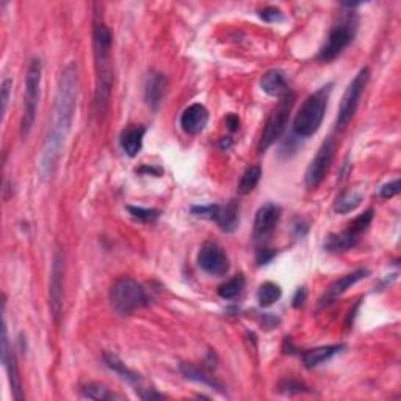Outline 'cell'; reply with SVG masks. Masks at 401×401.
Here are the masks:
<instances>
[{
	"label": "cell",
	"mask_w": 401,
	"mask_h": 401,
	"mask_svg": "<svg viewBox=\"0 0 401 401\" xmlns=\"http://www.w3.org/2000/svg\"><path fill=\"white\" fill-rule=\"evenodd\" d=\"M246 285V279L243 275H235L232 279H229L225 284L218 287V295L223 299H235L241 295L243 289Z\"/></svg>",
	"instance_id": "cell-24"
},
{
	"label": "cell",
	"mask_w": 401,
	"mask_h": 401,
	"mask_svg": "<svg viewBox=\"0 0 401 401\" xmlns=\"http://www.w3.org/2000/svg\"><path fill=\"white\" fill-rule=\"evenodd\" d=\"M282 295V290L275 282H263L261 285L259 292H257V299H259V304L262 307H270L273 306L276 301H279Z\"/></svg>",
	"instance_id": "cell-26"
},
{
	"label": "cell",
	"mask_w": 401,
	"mask_h": 401,
	"mask_svg": "<svg viewBox=\"0 0 401 401\" xmlns=\"http://www.w3.org/2000/svg\"><path fill=\"white\" fill-rule=\"evenodd\" d=\"M110 303L119 315H131L148 304V295L140 282L128 276H123L112 285Z\"/></svg>",
	"instance_id": "cell-5"
},
{
	"label": "cell",
	"mask_w": 401,
	"mask_h": 401,
	"mask_svg": "<svg viewBox=\"0 0 401 401\" xmlns=\"http://www.w3.org/2000/svg\"><path fill=\"white\" fill-rule=\"evenodd\" d=\"M343 349V345H328V347H318L306 351L303 354V362L306 365V369H315L318 365L325 364L326 361L333 359L335 354H339Z\"/></svg>",
	"instance_id": "cell-21"
},
{
	"label": "cell",
	"mask_w": 401,
	"mask_h": 401,
	"mask_svg": "<svg viewBox=\"0 0 401 401\" xmlns=\"http://www.w3.org/2000/svg\"><path fill=\"white\" fill-rule=\"evenodd\" d=\"M11 88H13V80L10 77H5L4 82H2V90H0V92H2V97H0V99H2V121H5L6 110H8Z\"/></svg>",
	"instance_id": "cell-31"
},
{
	"label": "cell",
	"mask_w": 401,
	"mask_h": 401,
	"mask_svg": "<svg viewBox=\"0 0 401 401\" xmlns=\"http://www.w3.org/2000/svg\"><path fill=\"white\" fill-rule=\"evenodd\" d=\"M369 80H370V69L362 68L348 85V88L342 96L337 119H335V126H337V128H345L351 123V119L354 118L357 107H359L361 102V97L364 95L365 88H367Z\"/></svg>",
	"instance_id": "cell-8"
},
{
	"label": "cell",
	"mask_w": 401,
	"mask_h": 401,
	"mask_svg": "<svg viewBox=\"0 0 401 401\" xmlns=\"http://www.w3.org/2000/svg\"><path fill=\"white\" fill-rule=\"evenodd\" d=\"M226 124L229 127V131L235 132V131H239V127H240V119L235 116V114H229V116L226 118Z\"/></svg>",
	"instance_id": "cell-35"
},
{
	"label": "cell",
	"mask_w": 401,
	"mask_h": 401,
	"mask_svg": "<svg viewBox=\"0 0 401 401\" xmlns=\"http://www.w3.org/2000/svg\"><path fill=\"white\" fill-rule=\"evenodd\" d=\"M181 371H182V375L185 378L190 379V381H196V383H200L204 385H209V388H213L217 390L223 389V384L218 383L217 379L210 376V373H207L205 370L196 367L195 364H187V362L181 364Z\"/></svg>",
	"instance_id": "cell-22"
},
{
	"label": "cell",
	"mask_w": 401,
	"mask_h": 401,
	"mask_svg": "<svg viewBox=\"0 0 401 401\" xmlns=\"http://www.w3.org/2000/svg\"><path fill=\"white\" fill-rule=\"evenodd\" d=\"M281 389L284 392H293V390L303 392V389H306V388L301 383L295 381V379H285V381L281 383Z\"/></svg>",
	"instance_id": "cell-34"
},
{
	"label": "cell",
	"mask_w": 401,
	"mask_h": 401,
	"mask_svg": "<svg viewBox=\"0 0 401 401\" xmlns=\"http://www.w3.org/2000/svg\"><path fill=\"white\" fill-rule=\"evenodd\" d=\"M167 87H168L167 76L157 73V71L149 73L145 82V100L150 109L152 110L159 109L164 97V92H167Z\"/></svg>",
	"instance_id": "cell-15"
},
{
	"label": "cell",
	"mask_w": 401,
	"mask_h": 401,
	"mask_svg": "<svg viewBox=\"0 0 401 401\" xmlns=\"http://www.w3.org/2000/svg\"><path fill=\"white\" fill-rule=\"evenodd\" d=\"M127 210L133 218L143 221V223H152V221H155L160 217V210H157V209H145V207L128 205Z\"/></svg>",
	"instance_id": "cell-30"
},
{
	"label": "cell",
	"mask_w": 401,
	"mask_h": 401,
	"mask_svg": "<svg viewBox=\"0 0 401 401\" xmlns=\"http://www.w3.org/2000/svg\"><path fill=\"white\" fill-rule=\"evenodd\" d=\"M78 97V68L76 63H69L63 69L56 88L52 121L49 124L44 145L41 149L38 171L42 181H49L60 160L64 143L73 128Z\"/></svg>",
	"instance_id": "cell-1"
},
{
	"label": "cell",
	"mask_w": 401,
	"mask_h": 401,
	"mask_svg": "<svg viewBox=\"0 0 401 401\" xmlns=\"http://www.w3.org/2000/svg\"><path fill=\"white\" fill-rule=\"evenodd\" d=\"M42 80V61L40 56H33L27 64L25 71V91H24V112L20 119V137L27 138L37 119Z\"/></svg>",
	"instance_id": "cell-4"
},
{
	"label": "cell",
	"mask_w": 401,
	"mask_h": 401,
	"mask_svg": "<svg viewBox=\"0 0 401 401\" xmlns=\"http://www.w3.org/2000/svg\"><path fill=\"white\" fill-rule=\"evenodd\" d=\"M220 210H221V205H218V204L193 205V207H191V215H195V217L203 218V220L217 221L218 215H220Z\"/></svg>",
	"instance_id": "cell-29"
},
{
	"label": "cell",
	"mask_w": 401,
	"mask_h": 401,
	"mask_svg": "<svg viewBox=\"0 0 401 401\" xmlns=\"http://www.w3.org/2000/svg\"><path fill=\"white\" fill-rule=\"evenodd\" d=\"M113 37L110 28L104 20H95L92 25V54H95L96 71V90H95V109L97 114H105L110 104L113 88V56H112Z\"/></svg>",
	"instance_id": "cell-2"
},
{
	"label": "cell",
	"mask_w": 401,
	"mask_h": 401,
	"mask_svg": "<svg viewBox=\"0 0 401 401\" xmlns=\"http://www.w3.org/2000/svg\"><path fill=\"white\" fill-rule=\"evenodd\" d=\"M82 393L83 397H87L90 400H116L119 398L118 395H114V393L107 388V385L100 384V383H88L85 384L82 388Z\"/></svg>",
	"instance_id": "cell-28"
},
{
	"label": "cell",
	"mask_w": 401,
	"mask_h": 401,
	"mask_svg": "<svg viewBox=\"0 0 401 401\" xmlns=\"http://www.w3.org/2000/svg\"><path fill=\"white\" fill-rule=\"evenodd\" d=\"M105 365L110 370H113L114 373L119 375L121 378L127 381L128 384H140L141 383V376L138 373H135L133 370H131L128 367H126V364L119 359L118 356L114 354H105Z\"/></svg>",
	"instance_id": "cell-23"
},
{
	"label": "cell",
	"mask_w": 401,
	"mask_h": 401,
	"mask_svg": "<svg viewBox=\"0 0 401 401\" xmlns=\"http://www.w3.org/2000/svg\"><path fill=\"white\" fill-rule=\"evenodd\" d=\"M146 135V127L138 124L127 126L119 137V145L128 157H137L143 149V140Z\"/></svg>",
	"instance_id": "cell-17"
},
{
	"label": "cell",
	"mask_w": 401,
	"mask_h": 401,
	"mask_svg": "<svg viewBox=\"0 0 401 401\" xmlns=\"http://www.w3.org/2000/svg\"><path fill=\"white\" fill-rule=\"evenodd\" d=\"M359 237H361L359 234H356L354 231H351L349 227H347L345 231L340 234H329L325 241V249L333 254L345 253V251L357 245Z\"/></svg>",
	"instance_id": "cell-19"
},
{
	"label": "cell",
	"mask_w": 401,
	"mask_h": 401,
	"mask_svg": "<svg viewBox=\"0 0 401 401\" xmlns=\"http://www.w3.org/2000/svg\"><path fill=\"white\" fill-rule=\"evenodd\" d=\"M367 276H369L367 268H357V270L353 271V273L342 276L340 279H337V281L333 282L331 287L326 290L325 297L321 298V304L331 303V301H334L335 298H339L340 295H343V293H345L349 287H353L354 284L362 281V279H365Z\"/></svg>",
	"instance_id": "cell-16"
},
{
	"label": "cell",
	"mask_w": 401,
	"mask_h": 401,
	"mask_svg": "<svg viewBox=\"0 0 401 401\" xmlns=\"http://www.w3.org/2000/svg\"><path fill=\"white\" fill-rule=\"evenodd\" d=\"M331 90L333 83L325 85V87L312 92L311 96H307L303 105L299 107L297 116L293 119V132L299 138H309L320 131L325 119Z\"/></svg>",
	"instance_id": "cell-3"
},
{
	"label": "cell",
	"mask_w": 401,
	"mask_h": 401,
	"mask_svg": "<svg viewBox=\"0 0 401 401\" xmlns=\"http://www.w3.org/2000/svg\"><path fill=\"white\" fill-rule=\"evenodd\" d=\"M259 14L265 23H279V20L284 19L282 11L276 8V6H267V8H263Z\"/></svg>",
	"instance_id": "cell-32"
},
{
	"label": "cell",
	"mask_w": 401,
	"mask_h": 401,
	"mask_svg": "<svg viewBox=\"0 0 401 401\" xmlns=\"http://www.w3.org/2000/svg\"><path fill=\"white\" fill-rule=\"evenodd\" d=\"M293 104H295V95H293L292 91L289 95H285L284 97L279 99L277 105L275 107V110L271 112L267 124H265L262 138L259 143L261 152L267 150L273 143H276L282 137V133L289 126Z\"/></svg>",
	"instance_id": "cell-7"
},
{
	"label": "cell",
	"mask_w": 401,
	"mask_h": 401,
	"mask_svg": "<svg viewBox=\"0 0 401 401\" xmlns=\"http://www.w3.org/2000/svg\"><path fill=\"white\" fill-rule=\"evenodd\" d=\"M64 256L61 251H56L52 261V270H50V284H49V298L50 309L56 323L63 315L64 303Z\"/></svg>",
	"instance_id": "cell-11"
},
{
	"label": "cell",
	"mask_w": 401,
	"mask_h": 401,
	"mask_svg": "<svg viewBox=\"0 0 401 401\" xmlns=\"http://www.w3.org/2000/svg\"><path fill=\"white\" fill-rule=\"evenodd\" d=\"M335 155V141L333 138H328L323 141V145L320 146L317 154L309 163V167L306 169L304 182L306 187L309 190H315L318 185L325 181L329 168H331L333 160Z\"/></svg>",
	"instance_id": "cell-9"
},
{
	"label": "cell",
	"mask_w": 401,
	"mask_h": 401,
	"mask_svg": "<svg viewBox=\"0 0 401 401\" xmlns=\"http://www.w3.org/2000/svg\"><path fill=\"white\" fill-rule=\"evenodd\" d=\"M209 124V110L203 104H191L181 114V127L185 133L198 135Z\"/></svg>",
	"instance_id": "cell-14"
},
{
	"label": "cell",
	"mask_w": 401,
	"mask_h": 401,
	"mask_svg": "<svg viewBox=\"0 0 401 401\" xmlns=\"http://www.w3.org/2000/svg\"><path fill=\"white\" fill-rule=\"evenodd\" d=\"M362 199H364L362 193H359V191H348V193H345V195H342L337 199V203H335L334 209H335V212L342 213V215L349 213V212L356 210L357 207L361 205Z\"/></svg>",
	"instance_id": "cell-27"
},
{
	"label": "cell",
	"mask_w": 401,
	"mask_h": 401,
	"mask_svg": "<svg viewBox=\"0 0 401 401\" xmlns=\"http://www.w3.org/2000/svg\"><path fill=\"white\" fill-rule=\"evenodd\" d=\"M398 193H400V179H395V181L383 185L381 198L383 199H390L393 196H397Z\"/></svg>",
	"instance_id": "cell-33"
},
{
	"label": "cell",
	"mask_w": 401,
	"mask_h": 401,
	"mask_svg": "<svg viewBox=\"0 0 401 401\" xmlns=\"http://www.w3.org/2000/svg\"><path fill=\"white\" fill-rule=\"evenodd\" d=\"M304 299H306V290L304 289H298L295 297H293V306L295 307H301L304 304Z\"/></svg>",
	"instance_id": "cell-36"
},
{
	"label": "cell",
	"mask_w": 401,
	"mask_h": 401,
	"mask_svg": "<svg viewBox=\"0 0 401 401\" xmlns=\"http://www.w3.org/2000/svg\"><path fill=\"white\" fill-rule=\"evenodd\" d=\"M2 362H4V367H5V370H6V373H8L11 392H13V398L18 400V401H23V400H24L23 383H20L16 354H14L13 348L10 347L8 326H6L5 315H4V323H2Z\"/></svg>",
	"instance_id": "cell-12"
},
{
	"label": "cell",
	"mask_w": 401,
	"mask_h": 401,
	"mask_svg": "<svg viewBox=\"0 0 401 401\" xmlns=\"http://www.w3.org/2000/svg\"><path fill=\"white\" fill-rule=\"evenodd\" d=\"M357 24H359V20H357V16L354 13H348L347 16H343L339 23L329 30L325 44L321 46L320 52L317 55V60L329 63L337 59L343 50L354 41Z\"/></svg>",
	"instance_id": "cell-6"
},
{
	"label": "cell",
	"mask_w": 401,
	"mask_h": 401,
	"mask_svg": "<svg viewBox=\"0 0 401 401\" xmlns=\"http://www.w3.org/2000/svg\"><path fill=\"white\" fill-rule=\"evenodd\" d=\"M261 177H262V168L259 167V164H253V167L246 168L245 173L241 174L240 184H239L240 195H249V193L257 187Z\"/></svg>",
	"instance_id": "cell-25"
},
{
	"label": "cell",
	"mask_w": 401,
	"mask_h": 401,
	"mask_svg": "<svg viewBox=\"0 0 401 401\" xmlns=\"http://www.w3.org/2000/svg\"><path fill=\"white\" fill-rule=\"evenodd\" d=\"M215 223L220 226L223 232L232 234L237 231L240 226V204L237 200H229L225 207H221L220 215Z\"/></svg>",
	"instance_id": "cell-20"
},
{
	"label": "cell",
	"mask_w": 401,
	"mask_h": 401,
	"mask_svg": "<svg viewBox=\"0 0 401 401\" xmlns=\"http://www.w3.org/2000/svg\"><path fill=\"white\" fill-rule=\"evenodd\" d=\"M281 207L275 203L261 205L254 218V237L257 240L270 237L281 220Z\"/></svg>",
	"instance_id": "cell-13"
},
{
	"label": "cell",
	"mask_w": 401,
	"mask_h": 401,
	"mask_svg": "<svg viewBox=\"0 0 401 401\" xmlns=\"http://www.w3.org/2000/svg\"><path fill=\"white\" fill-rule=\"evenodd\" d=\"M198 265L207 275L218 277L227 275L229 267H231L226 251L215 241H207L200 246L198 253Z\"/></svg>",
	"instance_id": "cell-10"
},
{
	"label": "cell",
	"mask_w": 401,
	"mask_h": 401,
	"mask_svg": "<svg viewBox=\"0 0 401 401\" xmlns=\"http://www.w3.org/2000/svg\"><path fill=\"white\" fill-rule=\"evenodd\" d=\"M261 87L268 96L279 99L284 97L285 95H289L292 91L289 88L287 78H285V74L281 69H271L268 73H265L261 80Z\"/></svg>",
	"instance_id": "cell-18"
}]
</instances>
